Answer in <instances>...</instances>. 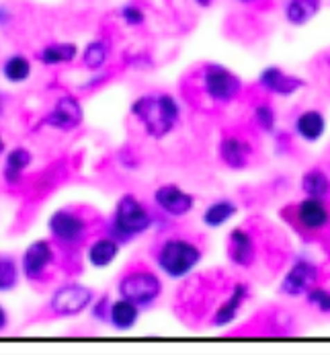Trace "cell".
<instances>
[{
    "instance_id": "obj_37",
    "label": "cell",
    "mask_w": 330,
    "mask_h": 355,
    "mask_svg": "<svg viewBox=\"0 0 330 355\" xmlns=\"http://www.w3.org/2000/svg\"><path fill=\"white\" fill-rule=\"evenodd\" d=\"M0 111H2V101H0Z\"/></svg>"
},
{
    "instance_id": "obj_7",
    "label": "cell",
    "mask_w": 330,
    "mask_h": 355,
    "mask_svg": "<svg viewBox=\"0 0 330 355\" xmlns=\"http://www.w3.org/2000/svg\"><path fill=\"white\" fill-rule=\"evenodd\" d=\"M293 220L306 234H322L330 228V205L327 200L304 198L293 205Z\"/></svg>"
},
{
    "instance_id": "obj_20",
    "label": "cell",
    "mask_w": 330,
    "mask_h": 355,
    "mask_svg": "<svg viewBox=\"0 0 330 355\" xmlns=\"http://www.w3.org/2000/svg\"><path fill=\"white\" fill-rule=\"evenodd\" d=\"M238 214V203L232 200H216L211 202L201 214V222L207 228H222L226 226L232 218Z\"/></svg>"
},
{
    "instance_id": "obj_34",
    "label": "cell",
    "mask_w": 330,
    "mask_h": 355,
    "mask_svg": "<svg viewBox=\"0 0 330 355\" xmlns=\"http://www.w3.org/2000/svg\"><path fill=\"white\" fill-rule=\"evenodd\" d=\"M236 2H240V4H257L261 0H236Z\"/></svg>"
},
{
    "instance_id": "obj_22",
    "label": "cell",
    "mask_w": 330,
    "mask_h": 355,
    "mask_svg": "<svg viewBox=\"0 0 330 355\" xmlns=\"http://www.w3.org/2000/svg\"><path fill=\"white\" fill-rule=\"evenodd\" d=\"M119 241H115L113 236H105V239H96L93 245L89 247V251H87V259H89V263L96 267V269H105V267H109L115 259H117V254H119Z\"/></svg>"
},
{
    "instance_id": "obj_26",
    "label": "cell",
    "mask_w": 330,
    "mask_h": 355,
    "mask_svg": "<svg viewBox=\"0 0 330 355\" xmlns=\"http://www.w3.org/2000/svg\"><path fill=\"white\" fill-rule=\"evenodd\" d=\"M109 58V42L107 40H94L82 51V64L89 70H101L107 64Z\"/></svg>"
},
{
    "instance_id": "obj_29",
    "label": "cell",
    "mask_w": 330,
    "mask_h": 355,
    "mask_svg": "<svg viewBox=\"0 0 330 355\" xmlns=\"http://www.w3.org/2000/svg\"><path fill=\"white\" fill-rule=\"evenodd\" d=\"M306 302L316 308L320 314H330V290L314 286L308 294H306Z\"/></svg>"
},
{
    "instance_id": "obj_14",
    "label": "cell",
    "mask_w": 330,
    "mask_h": 355,
    "mask_svg": "<svg viewBox=\"0 0 330 355\" xmlns=\"http://www.w3.org/2000/svg\"><path fill=\"white\" fill-rule=\"evenodd\" d=\"M218 154H220V160L232 168V171H242L250 164L252 160V154L254 148L248 140H244L242 136H236V134H226L220 144H218Z\"/></svg>"
},
{
    "instance_id": "obj_23",
    "label": "cell",
    "mask_w": 330,
    "mask_h": 355,
    "mask_svg": "<svg viewBox=\"0 0 330 355\" xmlns=\"http://www.w3.org/2000/svg\"><path fill=\"white\" fill-rule=\"evenodd\" d=\"M31 160H33V156H31V153L27 148H23V146L21 148H12L10 153L6 154V158H4V171H2L4 181L8 185H15L21 179V175L29 168Z\"/></svg>"
},
{
    "instance_id": "obj_32",
    "label": "cell",
    "mask_w": 330,
    "mask_h": 355,
    "mask_svg": "<svg viewBox=\"0 0 330 355\" xmlns=\"http://www.w3.org/2000/svg\"><path fill=\"white\" fill-rule=\"evenodd\" d=\"M10 21V12L6 6H0V25H6Z\"/></svg>"
},
{
    "instance_id": "obj_31",
    "label": "cell",
    "mask_w": 330,
    "mask_h": 355,
    "mask_svg": "<svg viewBox=\"0 0 330 355\" xmlns=\"http://www.w3.org/2000/svg\"><path fill=\"white\" fill-rule=\"evenodd\" d=\"M8 327V314L4 310V306L0 304V331H4Z\"/></svg>"
},
{
    "instance_id": "obj_33",
    "label": "cell",
    "mask_w": 330,
    "mask_h": 355,
    "mask_svg": "<svg viewBox=\"0 0 330 355\" xmlns=\"http://www.w3.org/2000/svg\"><path fill=\"white\" fill-rule=\"evenodd\" d=\"M195 4H197V6H201V8H207V6H211V4H214V0H195Z\"/></svg>"
},
{
    "instance_id": "obj_18",
    "label": "cell",
    "mask_w": 330,
    "mask_h": 355,
    "mask_svg": "<svg viewBox=\"0 0 330 355\" xmlns=\"http://www.w3.org/2000/svg\"><path fill=\"white\" fill-rule=\"evenodd\" d=\"M322 0H287L283 6V17L289 25L302 27L318 17Z\"/></svg>"
},
{
    "instance_id": "obj_11",
    "label": "cell",
    "mask_w": 330,
    "mask_h": 355,
    "mask_svg": "<svg viewBox=\"0 0 330 355\" xmlns=\"http://www.w3.org/2000/svg\"><path fill=\"white\" fill-rule=\"evenodd\" d=\"M82 107L76 97L64 95L60 97L55 105L46 113V117L42 119V125L60 130V132H72L82 123Z\"/></svg>"
},
{
    "instance_id": "obj_16",
    "label": "cell",
    "mask_w": 330,
    "mask_h": 355,
    "mask_svg": "<svg viewBox=\"0 0 330 355\" xmlns=\"http://www.w3.org/2000/svg\"><path fill=\"white\" fill-rule=\"evenodd\" d=\"M248 296H250V290H248L246 284H234L232 290H230V294L226 296V300L216 308V312L211 316V327L222 329V327L232 324L236 318H238L242 306L246 304Z\"/></svg>"
},
{
    "instance_id": "obj_9",
    "label": "cell",
    "mask_w": 330,
    "mask_h": 355,
    "mask_svg": "<svg viewBox=\"0 0 330 355\" xmlns=\"http://www.w3.org/2000/svg\"><path fill=\"white\" fill-rule=\"evenodd\" d=\"M152 202L156 209L166 218H185L195 207V198L177 183H164L156 187Z\"/></svg>"
},
{
    "instance_id": "obj_35",
    "label": "cell",
    "mask_w": 330,
    "mask_h": 355,
    "mask_svg": "<svg viewBox=\"0 0 330 355\" xmlns=\"http://www.w3.org/2000/svg\"><path fill=\"white\" fill-rule=\"evenodd\" d=\"M4 153V140H2V136H0V154Z\"/></svg>"
},
{
    "instance_id": "obj_1",
    "label": "cell",
    "mask_w": 330,
    "mask_h": 355,
    "mask_svg": "<svg viewBox=\"0 0 330 355\" xmlns=\"http://www.w3.org/2000/svg\"><path fill=\"white\" fill-rule=\"evenodd\" d=\"M132 115L150 138H166L181 121V105L171 93H148L132 103Z\"/></svg>"
},
{
    "instance_id": "obj_30",
    "label": "cell",
    "mask_w": 330,
    "mask_h": 355,
    "mask_svg": "<svg viewBox=\"0 0 330 355\" xmlns=\"http://www.w3.org/2000/svg\"><path fill=\"white\" fill-rule=\"evenodd\" d=\"M119 17H121V21L125 23V25H130V27H140L146 23V12L141 10L138 4H125L121 10H119Z\"/></svg>"
},
{
    "instance_id": "obj_12",
    "label": "cell",
    "mask_w": 330,
    "mask_h": 355,
    "mask_svg": "<svg viewBox=\"0 0 330 355\" xmlns=\"http://www.w3.org/2000/svg\"><path fill=\"white\" fill-rule=\"evenodd\" d=\"M259 87L269 93V95H275V97H291L295 95L306 83L289 72H285L279 66H267L265 70H261L259 78H257Z\"/></svg>"
},
{
    "instance_id": "obj_25",
    "label": "cell",
    "mask_w": 330,
    "mask_h": 355,
    "mask_svg": "<svg viewBox=\"0 0 330 355\" xmlns=\"http://www.w3.org/2000/svg\"><path fill=\"white\" fill-rule=\"evenodd\" d=\"M78 53L74 44H49L40 51V60L46 66H58V64H70Z\"/></svg>"
},
{
    "instance_id": "obj_28",
    "label": "cell",
    "mask_w": 330,
    "mask_h": 355,
    "mask_svg": "<svg viewBox=\"0 0 330 355\" xmlns=\"http://www.w3.org/2000/svg\"><path fill=\"white\" fill-rule=\"evenodd\" d=\"M19 284V267L12 257H0V292H10Z\"/></svg>"
},
{
    "instance_id": "obj_17",
    "label": "cell",
    "mask_w": 330,
    "mask_h": 355,
    "mask_svg": "<svg viewBox=\"0 0 330 355\" xmlns=\"http://www.w3.org/2000/svg\"><path fill=\"white\" fill-rule=\"evenodd\" d=\"M293 134L304 140L306 144H316L327 134V117L318 109H306L302 111L293 121Z\"/></svg>"
},
{
    "instance_id": "obj_6",
    "label": "cell",
    "mask_w": 330,
    "mask_h": 355,
    "mask_svg": "<svg viewBox=\"0 0 330 355\" xmlns=\"http://www.w3.org/2000/svg\"><path fill=\"white\" fill-rule=\"evenodd\" d=\"M318 279H320V269L316 261L308 257H297L281 277L279 294H283L285 298H302L318 284Z\"/></svg>"
},
{
    "instance_id": "obj_36",
    "label": "cell",
    "mask_w": 330,
    "mask_h": 355,
    "mask_svg": "<svg viewBox=\"0 0 330 355\" xmlns=\"http://www.w3.org/2000/svg\"><path fill=\"white\" fill-rule=\"evenodd\" d=\"M327 64H329V68H330V53L327 55Z\"/></svg>"
},
{
    "instance_id": "obj_24",
    "label": "cell",
    "mask_w": 330,
    "mask_h": 355,
    "mask_svg": "<svg viewBox=\"0 0 330 355\" xmlns=\"http://www.w3.org/2000/svg\"><path fill=\"white\" fill-rule=\"evenodd\" d=\"M2 76L12 83V85H21L31 76V62L27 55L23 53H12L2 62Z\"/></svg>"
},
{
    "instance_id": "obj_19",
    "label": "cell",
    "mask_w": 330,
    "mask_h": 355,
    "mask_svg": "<svg viewBox=\"0 0 330 355\" xmlns=\"http://www.w3.org/2000/svg\"><path fill=\"white\" fill-rule=\"evenodd\" d=\"M140 310V306H136L134 302L125 300V298H119V300H115V302L109 304L107 318H109V322H111L113 329H117V331H130V329H134L138 324Z\"/></svg>"
},
{
    "instance_id": "obj_10",
    "label": "cell",
    "mask_w": 330,
    "mask_h": 355,
    "mask_svg": "<svg viewBox=\"0 0 330 355\" xmlns=\"http://www.w3.org/2000/svg\"><path fill=\"white\" fill-rule=\"evenodd\" d=\"M47 228H49L51 236L66 247L80 245L87 239V230H89L85 218L70 209H58L55 214H51Z\"/></svg>"
},
{
    "instance_id": "obj_21",
    "label": "cell",
    "mask_w": 330,
    "mask_h": 355,
    "mask_svg": "<svg viewBox=\"0 0 330 355\" xmlns=\"http://www.w3.org/2000/svg\"><path fill=\"white\" fill-rule=\"evenodd\" d=\"M302 191L306 198H314V200H329L330 196V177L327 171H322L320 166L308 168L302 175Z\"/></svg>"
},
{
    "instance_id": "obj_13",
    "label": "cell",
    "mask_w": 330,
    "mask_h": 355,
    "mask_svg": "<svg viewBox=\"0 0 330 355\" xmlns=\"http://www.w3.org/2000/svg\"><path fill=\"white\" fill-rule=\"evenodd\" d=\"M228 261L234 265V267H240V269H248L257 263V241L254 236L244 230V228H234L230 234H228Z\"/></svg>"
},
{
    "instance_id": "obj_5",
    "label": "cell",
    "mask_w": 330,
    "mask_h": 355,
    "mask_svg": "<svg viewBox=\"0 0 330 355\" xmlns=\"http://www.w3.org/2000/svg\"><path fill=\"white\" fill-rule=\"evenodd\" d=\"M117 290L121 298L134 302L140 308H150L162 296V279L152 269L138 267L121 275Z\"/></svg>"
},
{
    "instance_id": "obj_2",
    "label": "cell",
    "mask_w": 330,
    "mask_h": 355,
    "mask_svg": "<svg viewBox=\"0 0 330 355\" xmlns=\"http://www.w3.org/2000/svg\"><path fill=\"white\" fill-rule=\"evenodd\" d=\"M201 259V247L185 236H171L156 249V267L171 282H181L189 277L197 269Z\"/></svg>"
},
{
    "instance_id": "obj_27",
    "label": "cell",
    "mask_w": 330,
    "mask_h": 355,
    "mask_svg": "<svg viewBox=\"0 0 330 355\" xmlns=\"http://www.w3.org/2000/svg\"><path fill=\"white\" fill-rule=\"evenodd\" d=\"M252 121H254V125L261 132L273 134L275 132V125H277V113H275L273 105L267 101L257 103L254 109H252Z\"/></svg>"
},
{
    "instance_id": "obj_15",
    "label": "cell",
    "mask_w": 330,
    "mask_h": 355,
    "mask_svg": "<svg viewBox=\"0 0 330 355\" xmlns=\"http://www.w3.org/2000/svg\"><path fill=\"white\" fill-rule=\"evenodd\" d=\"M53 263V249L47 241H35L27 247L21 259V269L23 275L31 282H37L44 277L47 267Z\"/></svg>"
},
{
    "instance_id": "obj_4",
    "label": "cell",
    "mask_w": 330,
    "mask_h": 355,
    "mask_svg": "<svg viewBox=\"0 0 330 355\" xmlns=\"http://www.w3.org/2000/svg\"><path fill=\"white\" fill-rule=\"evenodd\" d=\"M199 89L209 103L228 105L242 93V80L222 64H205L199 70Z\"/></svg>"
},
{
    "instance_id": "obj_8",
    "label": "cell",
    "mask_w": 330,
    "mask_h": 355,
    "mask_svg": "<svg viewBox=\"0 0 330 355\" xmlns=\"http://www.w3.org/2000/svg\"><path fill=\"white\" fill-rule=\"evenodd\" d=\"M94 294L91 288L80 284H68L53 292L49 300V310L55 316H78L93 304Z\"/></svg>"
},
{
    "instance_id": "obj_3",
    "label": "cell",
    "mask_w": 330,
    "mask_h": 355,
    "mask_svg": "<svg viewBox=\"0 0 330 355\" xmlns=\"http://www.w3.org/2000/svg\"><path fill=\"white\" fill-rule=\"evenodd\" d=\"M152 224L154 216L150 214V209L136 196L125 193L115 205V214L111 220V236L119 243H125L146 234Z\"/></svg>"
}]
</instances>
